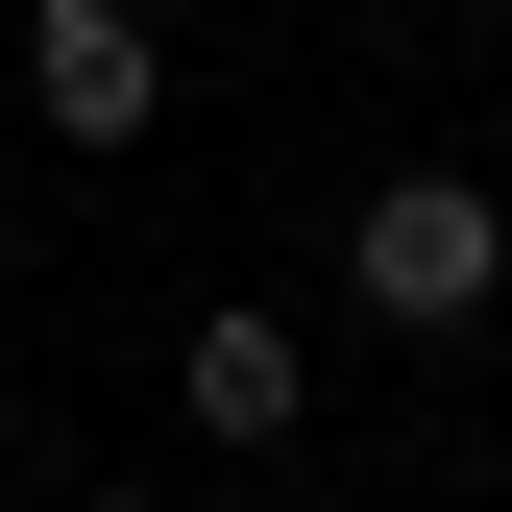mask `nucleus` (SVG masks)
<instances>
[{
	"mask_svg": "<svg viewBox=\"0 0 512 512\" xmlns=\"http://www.w3.org/2000/svg\"><path fill=\"white\" fill-rule=\"evenodd\" d=\"M25 98L74 122V147H147V122H171V49L122 25V0H25Z\"/></svg>",
	"mask_w": 512,
	"mask_h": 512,
	"instance_id": "nucleus-2",
	"label": "nucleus"
},
{
	"mask_svg": "<svg viewBox=\"0 0 512 512\" xmlns=\"http://www.w3.org/2000/svg\"><path fill=\"white\" fill-rule=\"evenodd\" d=\"M171 415L196 439H293V317H196L171 342Z\"/></svg>",
	"mask_w": 512,
	"mask_h": 512,
	"instance_id": "nucleus-3",
	"label": "nucleus"
},
{
	"mask_svg": "<svg viewBox=\"0 0 512 512\" xmlns=\"http://www.w3.org/2000/svg\"><path fill=\"white\" fill-rule=\"evenodd\" d=\"M342 293L391 317V342H464V317L512 293V196L488 171H391V196L342 220Z\"/></svg>",
	"mask_w": 512,
	"mask_h": 512,
	"instance_id": "nucleus-1",
	"label": "nucleus"
},
{
	"mask_svg": "<svg viewBox=\"0 0 512 512\" xmlns=\"http://www.w3.org/2000/svg\"><path fill=\"white\" fill-rule=\"evenodd\" d=\"M317 512H342V488H317Z\"/></svg>",
	"mask_w": 512,
	"mask_h": 512,
	"instance_id": "nucleus-5",
	"label": "nucleus"
},
{
	"mask_svg": "<svg viewBox=\"0 0 512 512\" xmlns=\"http://www.w3.org/2000/svg\"><path fill=\"white\" fill-rule=\"evenodd\" d=\"M98 512H147V488H98Z\"/></svg>",
	"mask_w": 512,
	"mask_h": 512,
	"instance_id": "nucleus-4",
	"label": "nucleus"
}]
</instances>
